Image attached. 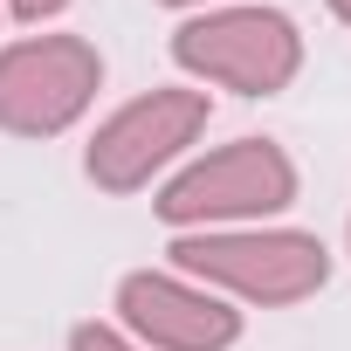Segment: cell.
I'll list each match as a JSON object with an SVG mask.
<instances>
[{"label": "cell", "mask_w": 351, "mask_h": 351, "mask_svg": "<svg viewBox=\"0 0 351 351\" xmlns=\"http://www.w3.org/2000/svg\"><path fill=\"white\" fill-rule=\"evenodd\" d=\"M296 200V165L282 145L269 138H234L207 158H193L186 172H172L165 193H158V221L165 228H241L262 214H282Z\"/></svg>", "instance_id": "cell-2"}, {"label": "cell", "mask_w": 351, "mask_h": 351, "mask_svg": "<svg viewBox=\"0 0 351 351\" xmlns=\"http://www.w3.org/2000/svg\"><path fill=\"white\" fill-rule=\"evenodd\" d=\"M8 8L21 14V21H49V14H62L69 0H8Z\"/></svg>", "instance_id": "cell-8"}, {"label": "cell", "mask_w": 351, "mask_h": 351, "mask_svg": "<svg viewBox=\"0 0 351 351\" xmlns=\"http://www.w3.org/2000/svg\"><path fill=\"white\" fill-rule=\"evenodd\" d=\"M104 83V56L83 35H28L0 49V131L56 138L69 131Z\"/></svg>", "instance_id": "cell-4"}, {"label": "cell", "mask_w": 351, "mask_h": 351, "mask_svg": "<svg viewBox=\"0 0 351 351\" xmlns=\"http://www.w3.org/2000/svg\"><path fill=\"white\" fill-rule=\"evenodd\" d=\"M200 131H207V97L200 90L131 97L117 117L97 124V138L83 152V172H90L104 193H138V186H152V172H165Z\"/></svg>", "instance_id": "cell-5"}, {"label": "cell", "mask_w": 351, "mask_h": 351, "mask_svg": "<svg viewBox=\"0 0 351 351\" xmlns=\"http://www.w3.org/2000/svg\"><path fill=\"white\" fill-rule=\"evenodd\" d=\"M172 62L234 97H276L303 69V35L276 8H214L172 35Z\"/></svg>", "instance_id": "cell-3"}, {"label": "cell", "mask_w": 351, "mask_h": 351, "mask_svg": "<svg viewBox=\"0 0 351 351\" xmlns=\"http://www.w3.org/2000/svg\"><path fill=\"white\" fill-rule=\"evenodd\" d=\"M330 14H337V21H344V28H351V0H330Z\"/></svg>", "instance_id": "cell-9"}, {"label": "cell", "mask_w": 351, "mask_h": 351, "mask_svg": "<svg viewBox=\"0 0 351 351\" xmlns=\"http://www.w3.org/2000/svg\"><path fill=\"white\" fill-rule=\"evenodd\" d=\"M117 310H124V330L145 351H228L241 337V310L193 276L138 269V276L117 282Z\"/></svg>", "instance_id": "cell-6"}, {"label": "cell", "mask_w": 351, "mask_h": 351, "mask_svg": "<svg viewBox=\"0 0 351 351\" xmlns=\"http://www.w3.org/2000/svg\"><path fill=\"white\" fill-rule=\"evenodd\" d=\"M172 262L241 303H303L330 282V248L296 228H200L172 241Z\"/></svg>", "instance_id": "cell-1"}, {"label": "cell", "mask_w": 351, "mask_h": 351, "mask_svg": "<svg viewBox=\"0 0 351 351\" xmlns=\"http://www.w3.org/2000/svg\"><path fill=\"white\" fill-rule=\"evenodd\" d=\"M165 8H207V0H165Z\"/></svg>", "instance_id": "cell-10"}, {"label": "cell", "mask_w": 351, "mask_h": 351, "mask_svg": "<svg viewBox=\"0 0 351 351\" xmlns=\"http://www.w3.org/2000/svg\"><path fill=\"white\" fill-rule=\"evenodd\" d=\"M69 351H145V344H131V337L110 330V324H76V330H69Z\"/></svg>", "instance_id": "cell-7"}]
</instances>
